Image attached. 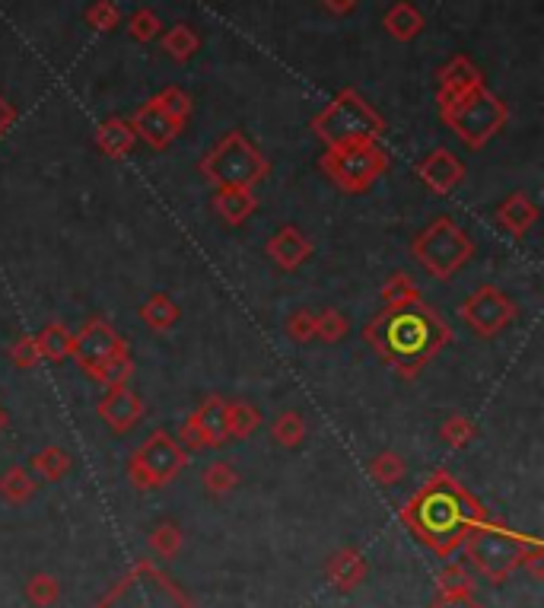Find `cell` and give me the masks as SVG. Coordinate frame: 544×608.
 I'll use <instances>...</instances> for the list:
<instances>
[{
  "mask_svg": "<svg viewBox=\"0 0 544 608\" xmlns=\"http://www.w3.org/2000/svg\"><path fill=\"white\" fill-rule=\"evenodd\" d=\"M363 341L405 379H414L446 344H452V328L417 300L408 306H382L379 316L363 328Z\"/></svg>",
  "mask_w": 544,
  "mask_h": 608,
  "instance_id": "obj_1",
  "label": "cell"
},
{
  "mask_svg": "<svg viewBox=\"0 0 544 608\" xmlns=\"http://www.w3.org/2000/svg\"><path fill=\"white\" fill-rule=\"evenodd\" d=\"M484 519L487 513L481 510V503L471 500L462 484L452 481L446 472H436L405 510V523L440 554H452V548H459L465 535Z\"/></svg>",
  "mask_w": 544,
  "mask_h": 608,
  "instance_id": "obj_2",
  "label": "cell"
},
{
  "mask_svg": "<svg viewBox=\"0 0 544 608\" xmlns=\"http://www.w3.org/2000/svg\"><path fill=\"white\" fill-rule=\"evenodd\" d=\"M440 112L446 118V125L459 134V141L468 144L471 150H481L490 137L506 125V118H510L503 102L494 93H487L484 86H475V90H468L462 96L440 102Z\"/></svg>",
  "mask_w": 544,
  "mask_h": 608,
  "instance_id": "obj_3",
  "label": "cell"
},
{
  "mask_svg": "<svg viewBox=\"0 0 544 608\" xmlns=\"http://www.w3.org/2000/svg\"><path fill=\"white\" fill-rule=\"evenodd\" d=\"M312 128L328 147H344L354 141H376L385 131V121L376 109L366 106L357 90H344L328 102V109L312 121Z\"/></svg>",
  "mask_w": 544,
  "mask_h": 608,
  "instance_id": "obj_4",
  "label": "cell"
},
{
  "mask_svg": "<svg viewBox=\"0 0 544 608\" xmlns=\"http://www.w3.org/2000/svg\"><path fill=\"white\" fill-rule=\"evenodd\" d=\"M411 252L433 277L449 281L452 274H459L471 262L475 242L468 239V233L452 217H436L430 227L411 242Z\"/></svg>",
  "mask_w": 544,
  "mask_h": 608,
  "instance_id": "obj_5",
  "label": "cell"
},
{
  "mask_svg": "<svg viewBox=\"0 0 544 608\" xmlns=\"http://www.w3.org/2000/svg\"><path fill=\"white\" fill-rule=\"evenodd\" d=\"M201 172L217 188H223V185L255 188L271 172V163L249 144V137L239 134V131H230L201 160Z\"/></svg>",
  "mask_w": 544,
  "mask_h": 608,
  "instance_id": "obj_6",
  "label": "cell"
},
{
  "mask_svg": "<svg viewBox=\"0 0 544 608\" xmlns=\"http://www.w3.org/2000/svg\"><path fill=\"white\" fill-rule=\"evenodd\" d=\"M322 169L347 195H360L370 188L385 169H389V153L376 141H354L344 147H328L322 156Z\"/></svg>",
  "mask_w": 544,
  "mask_h": 608,
  "instance_id": "obj_7",
  "label": "cell"
},
{
  "mask_svg": "<svg viewBox=\"0 0 544 608\" xmlns=\"http://www.w3.org/2000/svg\"><path fill=\"white\" fill-rule=\"evenodd\" d=\"M462 545H465L468 561L475 564L487 580L506 583L510 573L519 567V558L529 542H522L519 535L506 532L503 526H494L490 519H484V523H478L465 535Z\"/></svg>",
  "mask_w": 544,
  "mask_h": 608,
  "instance_id": "obj_8",
  "label": "cell"
},
{
  "mask_svg": "<svg viewBox=\"0 0 544 608\" xmlns=\"http://www.w3.org/2000/svg\"><path fill=\"white\" fill-rule=\"evenodd\" d=\"M188 462L185 449L179 446V440L169 437L166 430H156L147 437V443L137 449L128 462V478L134 488L150 491V488H163L175 475L182 472Z\"/></svg>",
  "mask_w": 544,
  "mask_h": 608,
  "instance_id": "obj_9",
  "label": "cell"
},
{
  "mask_svg": "<svg viewBox=\"0 0 544 608\" xmlns=\"http://www.w3.org/2000/svg\"><path fill=\"white\" fill-rule=\"evenodd\" d=\"M459 316H462V322H465L475 335L490 338V335L503 332V328L516 319V303L506 297L503 290H497V287L487 284V287H478V290L471 293V297L462 303Z\"/></svg>",
  "mask_w": 544,
  "mask_h": 608,
  "instance_id": "obj_10",
  "label": "cell"
},
{
  "mask_svg": "<svg viewBox=\"0 0 544 608\" xmlns=\"http://www.w3.org/2000/svg\"><path fill=\"white\" fill-rule=\"evenodd\" d=\"M128 344L125 338H121L115 328L105 322V319H90L83 325V332L74 335V351H70V357L77 360V367L83 373H96L102 363H109L112 357L125 354Z\"/></svg>",
  "mask_w": 544,
  "mask_h": 608,
  "instance_id": "obj_11",
  "label": "cell"
},
{
  "mask_svg": "<svg viewBox=\"0 0 544 608\" xmlns=\"http://www.w3.org/2000/svg\"><path fill=\"white\" fill-rule=\"evenodd\" d=\"M179 446L188 449H207V446H223L226 443V402L223 398H207V402L191 414L182 424Z\"/></svg>",
  "mask_w": 544,
  "mask_h": 608,
  "instance_id": "obj_12",
  "label": "cell"
},
{
  "mask_svg": "<svg viewBox=\"0 0 544 608\" xmlns=\"http://www.w3.org/2000/svg\"><path fill=\"white\" fill-rule=\"evenodd\" d=\"M417 176L424 179L427 188L436 191V195H449V191L465 179V166L459 163V156L449 153L446 147H440L417 163Z\"/></svg>",
  "mask_w": 544,
  "mask_h": 608,
  "instance_id": "obj_13",
  "label": "cell"
},
{
  "mask_svg": "<svg viewBox=\"0 0 544 608\" xmlns=\"http://www.w3.org/2000/svg\"><path fill=\"white\" fill-rule=\"evenodd\" d=\"M140 414H144V402L137 398V392H131L128 386H115L105 392V398L99 402V418L109 424L115 433H128Z\"/></svg>",
  "mask_w": 544,
  "mask_h": 608,
  "instance_id": "obj_14",
  "label": "cell"
},
{
  "mask_svg": "<svg viewBox=\"0 0 544 608\" xmlns=\"http://www.w3.org/2000/svg\"><path fill=\"white\" fill-rule=\"evenodd\" d=\"M131 128H134V134L144 137V141H147L153 150H163V147H169V144L175 141V137H179V131H182L185 125L172 121V118L150 99L147 106L131 118Z\"/></svg>",
  "mask_w": 544,
  "mask_h": 608,
  "instance_id": "obj_15",
  "label": "cell"
},
{
  "mask_svg": "<svg viewBox=\"0 0 544 608\" xmlns=\"http://www.w3.org/2000/svg\"><path fill=\"white\" fill-rule=\"evenodd\" d=\"M366 573H370V567H366V558L357 548H341L331 554L325 564V577L338 593H354V589L366 580Z\"/></svg>",
  "mask_w": 544,
  "mask_h": 608,
  "instance_id": "obj_16",
  "label": "cell"
},
{
  "mask_svg": "<svg viewBox=\"0 0 544 608\" xmlns=\"http://www.w3.org/2000/svg\"><path fill=\"white\" fill-rule=\"evenodd\" d=\"M268 255L284 271H296L312 255V242L296 227H280L268 242Z\"/></svg>",
  "mask_w": 544,
  "mask_h": 608,
  "instance_id": "obj_17",
  "label": "cell"
},
{
  "mask_svg": "<svg viewBox=\"0 0 544 608\" xmlns=\"http://www.w3.org/2000/svg\"><path fill=\"white\" fill-rule=\"evenodd\" d=\"M475 86H484V77L475 64L468 58H452L443 71H440V102L452 99V96H462Z\"/></svg>",
  "mask_w": 544,
  "mask_h": 608,
  "instance_id": "obj_18",
  "label": "cell"
},
{
  "mask_svg": "<svg viewBox=\"0 0 544 608\" xmlns=\"http://www.w3.org/2000/svg\"><path fill=\"white\" fill-rule=\"evenodd\" d=\"M214 207H217V214L230 223V227H239V223H245L255 214L258 201L252 195V188L223 185V188H217V195H214Z\"/></svg>",
  "mask_w": 544,
  "mask_h": 608,
  "instance_id": "obj_19",
  "label": "cell"
},
{
  "mask_svg": "<svg viewBox=\"0 0 544 608\" xmlns=\"http://www.w3.org/2000/svg\"><path fill=\"white\" fill-rule=\"evenodd\" d=\"M535 220H538V207H535V201L529 195H522V191H516V195L506 198L500 204V211H497V223L513 236L529 233L535 227Z\"/></svg>",
  "mask_w": 544,
  "mask_h": 608,
  "instance_id": "obj_20",
  "label": "cell"
},
{
  "mask_svg": "<svg viewBox=\"0 0 544 608\" xmlns=\"http://www.w3.org/2000/svg\"><path fill=\"white\" fill-rule=\"evenodd\" d=\"M137 141V134L131 128V121L125 118H109L105 125L96 131V144L105 156H112V160H121V156H128L131 147Z\"/></svg>",
  "mask_w": 544,
  "mask_h": 608,
  "instance_id": "obj_21",
  "label": "cell"
},
{
  "mask_svg": "<svg viewBox=\"0 0 544 608\" xmlns=\"http://www.w3.org/2000/svg\"><path fill=\"white\" fill-rule=\"evenodd\" d=\"M385 29H389V36L398 39V42H411L420 36V29H424V16H420L408 0H401V4H395L389 13H385Z\"/></svg>",
  "mask_w": 544,
  "mask_h": 608,
  "instance_id": "obj_22",
  "label": "cell"
},
{
  "mask_svg": "<svg viewBox=\"0 0 544 608\" xmlns=\"http://www.w3.org/2000/svg\"><path fill=\"white\" fill-rule=\"evenodd\" d=\"M32 494H35V478L29 475V468L13 465L0 475V500L10 503V507H23Z\"/></svg>",
  "mask_w": 544,
  "mask_h": 608,
  "instance_id": "obj_23",
  "label": "cell"
},
{
  "mask_svg": "<svg viewBox=\"0 0 544 608\" xmlns=\"http://www.w3.org/2000/svg\"><path fill=\"white\" fill-rule=\"evenodd\" d=\"M35 344H39V354L42 360H67L70 351H74V335L67 332V328L61 322H48L39 335H35Z\"/></svg>",
  "mask_w": 544,
  "mask_h": 608,
  "instance_id": "obj_24",
  "label": "cell"
},
{
  "mask_svg": "<svg viewBox=\"0 0 544 608\" xmlns=\"http://www.w3.org/2000/svg\"><path fill=\"white\" fill-rule=\"evenodd\" d=\"M140 319H144V325L153 328V332H169V328L179 322V306H175V300L166 297V293H153V297L140 306Z\"/></svg>",
  "mask_w": 544,
  "mask_h": 608,
  "instance_id": "obj_25",
  "label": "cell"
},
{
  "mask_svg": "<svg viewBox=\"0 0 544 608\" xmlns=\"http://www.w3.org/2000/svg\"><path fill=\"white\" fill-rule=\"evenodd\" d=\"M32 472L39 475L42 481H61L67 472H70V465H74V459H70L67 449L61 446H45L39 449V453L32 456Z\"/></svg>",
  "mask_w": 544,
  "mask_h": 608,
  "instance_id": "obj_26",
  "label": "cell"
},
{
  "mask_svg": "<svg viewBox=\"0 0 544 608\" xmlns=\"http://www.w3.org/2000/svg\"><path fill=\"white\" fill-rule=\"evenodd\" d=\"M258 424H261V418L249 402H226V440L252 437Z\"/></svg>",
  "mask_w": 544,
  "mask_h": 608,
  "instance_id": "obj_27",
  "label": "cell"
},
{
  "mask_svg": "<svg viewBox=\"0 0 544 608\" xmlns=\"http://www.w3.org/2000/svg\"><path fill=\"white\" fill-rule=\"evenodd\" d=\"M185 545V535L179 526H172V523H163V526H156L150 535H147V548L153 558H160V561H172V558H179V551Z\"/></svg>",
  "mask_w": 544,
  "mask_h": 608,
  "instance_id": "obj_28",
  "label": "cell"
},
{
  "mask_svg": "<svg viewBox=\"0 0 544 608\" xmlns=\"http://www.w3.org/2000/svg\"><path fill=\"white\" fill-rule=\"evenodd\" d=\"M420 300V287L411 281L408 271H395L389 281L382 284V303L385 306H408Z\"/></svg>",
  "mask_w": 544,
  "mask_h": 608,
  "instance_id": "obj_29",
  "label": "cell"
},
{
  "mask_svg": "<svg viewBox=\"0 0 544 608\" xmlns=\"http://www.w3.org/2000/svg\"><path fill=\"white\" fill-rule=\"evenodd\" d=\"M26 599L35 608H55L61 599V583L51 577V573H32L26 583Z\"/></svg>",
  "mask_w": 544,
  "mask_h": 608,
  "instance_id": "obj_30",
  "label": "cell"
},
{
  "mask_svg": "<svg viewBox=\"0 0 544 608\" xmlns=\"http://www.w3.org/2000/svg\"><path fill=\"white\" fill-rule=\"evenodd\" d=\"M163 48L169 51L175 61H188L201 48V39H198V32L191 29V26L179 23V26H172L166 36H163Z\"/></svg>",
  "mask_w": 544,
  "mask_h": 608,
  "instance_id": "obj_31",
  "label": "cell"
},
{
  "mask_svg": "<svg viewBox=\"0 0 544 608\" xmlns=\"http://www.w3.org/2000/svg\"><path fill=\"white\" fill-rule=\"evenodd\" d=\"M239 484V472L230 462H210L204 468V488L210 497H226L230 491H236Z\"/></svg>",
  "mask_w": 544,
  "mask_h": 608,
  "instance_id": "obj_32",
  "label": "cell"
},
{
  "mask_svg": "<svg viewBox=\"0 0 544 608\" xmlns=\"http://www.w3.org/2000/svg\"><path fill=\"white\" fill-rule=\"evenodd\" d=\"M405 475H408V462L398 453H379L370 462V478L376 484H382V488H392V484H398Z\"/></svg>",
  "mask_w": 544,
  "mask_h": 608,
  "instance_id": "obj_33",
  "label": "cell"
},
{
  "mask_svg": "<svg viewBox=\"0 0 544 608\" xmlns=\"http://www.w3.org/2000/svg\"><path fill=\"white\" fill-rule=\"evenodd\" d=\"M436 589L440 596H459V593H475V577L465 564H446L436 577Z\"/></svg>",
  "mask_w": 544,
  "mask_h": 608,
  "instance_id": "obj_34",
  "label": "cell"
},
{
  "mask_svg": "<svg viewBox=\"0 0 544 608\" xmlns=\"http://www.w3.org/2000/svg\"><path fill=\"white\" fill-rule=\"evenodd\" d=\"M271 433H274V440H277L280 446H287V449L300 446V443L306 440V421H303V414H300V411H284V414H280V418L274 421Z\"/></svg>",
  "mask_w": 544,
  "mask_h": 608,
  "instance_id": "obj_35",
  "label": "cell"
},
{
  "mask_svg": "<svg viewBox=\"0 0 544 608\" xmlns=\"http://www.w3.org/2000/svg\"><path fill=\"white\" fill-rule=\"evenodd\" d=\"M131 373H134V360H131V354L125 351V354L112 357L109 363H102V367L93 373V379L102 382L105 389H115V386H128Z\"/></svg>",
  "mask_w": 544,
  "mask_h": 608,
  "instance_id": "obj_36",
  "label": "cell"
},
{
  "mask_svg": "<svg viewBox=\"0 0 544 608\" xmlns=\"http://www.w3.org/2000/svg\"><path fill=\"white\" fill-rule=\"evenodd\" d=\"M440 440L449 443L452 449H465L471 440H475V424H471L465 414H452V418H446L440 427Z\"/></svg>",
  "mask_w": 544,
  "mask_h": 608,
  "instance_id": "obj_37",
  "label": "cell"
},
{
  "mask_svg": "<svg viewBox=\"0 0 544 608\" xmlns=\"http://www.w3.org/2000/svg\"><path fill=\"white\" fill-rule=\"evenodd\" d=\"M153 102H156V106H160L172 121H179V125H185L188 115H191V96H188L185 90H179V86H169V90H163Z\"/></svg>",
  "mask_w": 544,
  "mask_h": 608,
  "instance_id": "obj_38",
  "label": "cell"
},
{
  "mask_svg": "<svg viewBox=\"0 0 544 608\" xmlns=\"http://www.w3.org/2000/svg\"><path fill=\"white\" fill-rule=\"evenodd\" d=\"M347 328H350V322L338 309H322L319 316H315V335H319L322 341H328V344L341 341L347 335Z\"/></svg>",
  "mask_w": 544,
  "mask_h": 608,
  "instance_id": "obj_39",
  "label": "cell"
},
{
  "mask_svg": "<svg viewBox=\"0 0 544 608\" xmlns=\"http://www.w3.org/2000/svg\"><path fill=\"white\" fill-rule=\"evenodd\" d=\"M131 36L137 39V42H150V39H156L160 36V29H163V23H160V16H156L153 10H137L134 16H131Z\"/></svg>",
  "mask_w": 544,
  "mask_h": 608,
  "instance_id": "obj_40",
  "label": "cell"
},
{
  "mask_svg": "<svg viewBox=\"0 0 544 608\" xmlns=\"http://www.w3.org/2000/svg\"><path fill=\"white\" fill-rule=\"evenodd\" d=\"M10 360H13L20 370H32L35 363L42 360V354H39V344H35V335H23V338H16V344L10 347Z\"/></svg>",
  "mask_w": 544,
  "mask_h": 608,
  "instance_id": "obj_41",
  "label": "cell"
},
{
  "mask_svg": "<svg viewBox=\"0 0 544 608\" xmlns=\"http://www.w3.org/2000/svg\"><path fill=\"white\" fill-rule=\"evenodd\" d=\"M287 335L293 338V341H300V344H306L309 338H315V312L312 309H296L293 316L287 319Z\"/></svg>",
  "mask_w": 544,
  "mask_h": 608,
  "instance_id": "obj_42",
  "label": "cell"
},
{
  "mask_svg": "<svg viewBox=\"0 0 544 608\" xmlns=\"http://www.w3.org/2000/svg\"><path fill=\"white\" fill-rule=\"evenodd\" d=\"M86 20H90V26H96L99 32H109L118 26V7L112 4V0H96V4L86 10Z\"/></svg>",
  "mask_w": 544,
  "mask_h": 608,
  "instance_id": "obj_43",
  "label": "cell"
},
{
  "mask_svg": "<svg viewBox=\"0 0 544 608\" xmlns=\"http://www.w3.org/2000/svg\"><path fill=\"white\" fill-rule=\"evenodd\" d=\"M519 567L532 573V580H544V548L538 542H529L519 558Z\"/></svg>",
  "mask_w": 544,
  "mask_h": 608,
  "instance_id": "obj_44",
  "label": "cell"
},
{
  "mask_svg": "<svg viewBox=\"0 0 544 608\" xmlns=\"http://www.w3.org/2000/svg\"><path fill=\"white\" fill-rule=\"evenodd\" d=\"M430 608H484L475 593H459V596H436Z\"/></svg>",
  "mask_w": 544,
  "mask_h": 608,
  "instance_id": "obj_45",
  "label": "cell"
},
{
  "mask_svg": "<svg viewBox=\"0 0 544 608\" xmlns=\"http://www.w3.org/2000/svg\"><path fill=\"white\" fill-rule=\"evenodd\" d=\"M13 121H16V109L10 106L4 96H0V137L7 134V128L13 125Z\"/></svg>",
  "mask_w": 544,
  "mask_h": 608,
  "instance_id": "obj_46",
  "label": "cell"
},
{
  "mask_svg": "<svg viewBox=\"0 0 544 608\" xmlns=\"http://www.w3.org/2000/svg\"><path fill=\"white\" fill-rule=\"evenodd\" d=\"M322 4H325V10H328V13H335V16H347L350 10L357 7V0H322Z\"/></svg>",
  "mask_w": 544,
  "mask_h": 608,
  "instance_id": "obj_47",
  "label": "cell"
},
{
  "mask_svg": "<svg viewBox=\"0 0 544 608\" xmlns=\"http://www.w3.org/2000/svg\"><path fill=\"white\" fill-rule=\"evenodd\" d=\"M7 424V418H4V411H0V427H4Z\"/></svg>",
  "mask_w": 544,
  "mask_h": 608,
  "instance_id": "obj_48",
  "label": "cell"
}]
</instances>
